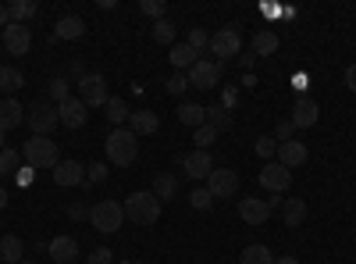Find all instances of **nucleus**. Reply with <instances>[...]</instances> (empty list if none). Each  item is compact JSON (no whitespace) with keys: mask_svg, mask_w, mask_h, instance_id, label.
Wrapping results in <instances>:
<instances>
[{"mask_svg":"<svg viewBox=\"0 0 356 264\" xmlns=\"http://www.w3.org/2000/svg\"><path fill=\"white\" fill-rule=\"evenodd\" d=\"M104 146H107V161H111V164L129 168V164L136 161V154H139V136L125 125V129H114Z\"/></svg>","mask_w":356,"mask_h":264,"instance_id":"nucleus-1","label":"nucleus"},{"mask_svg":"<svg viewBox=\"0 0 356 264\" xmlns=\"http://www.w3.org/2000/svg\"><path fill=\"white\" fill-rule=\"evenodd\" d=\"M161 218V200L150 189H139L125 200V222L132 225H154Z\"/></svg>","mask_w":356,"mask_h":264,"instance_id":"nucleus-2","label":"nucleus"},{"mask_svg":"<svg viewBox=\"0 0 356 264\" xmlns=\"http://www.w3.org/2000/svg\"><path fill=\"white\" fill-rule=\"evenodd\" d=\"M22 161L29 168H57L61 164V154H57V143L50 136H33L22 146Z\"/></svg>","mask_w":356,"mask_h":264,"instance_id":"nucleus-3","label":"nucleus"},{"mask_svg":"<svg viewBox=\"0 0 356 264\" xmlns=\"http://www.w3.org/2000/svg\"><path fill=\"white\" fill-rule=\"evenodd\" d=\"M89 222H93L97 232L111 236V232L122 228V222H125V208H122L118 200H100V203H93V208H89Z\"/></svg>","mask_w":356,"mask_h":264,"instance_id":"nucleus-4","label":"nucleus"},{"mask_svg":"<svg viewBox=\"0 0 356 264\" xmlns=\"http://www.w3.org/2000/svg\"><path fill=\"white\" fill-rule=\"evenodd\" d=\"M25 125L33 129V136H50L61 118H57V107L50 100H33V107L25 111Z\"/></svg>","mask_w":356,"mask_h":264,"instance_id":"nucleus-5","label":"nucleus"},{"mask_svg":"<svg viewBox=\"0 0 356 264\" xmlns=\"http://www.w3.org/2000/svg\"><path fill=\"white\" fill-rule=\"evenodd\" d=\"M79 100H82L86 107H107V100H111L107 79L97 75V72H86V75L79 79Z\"/></svg>","mask_w":356,"mask_h":264,"instance_id":"nucleus-6","label":"nucleus"},{"mask_svg":"<svg viewBox=\"0 0 356 264\" xmlns=\"http://www.w3.org/2000/svg\"><path fill=\"white\" fill-rule=\"evenodd\" d=\"M186 75H189V86H196V90H218V82H221V75H225V65L200 57V61H196Z\"/></svg>","mask_w":356,"mask_h":264,"instance_id":"nucleus-7","label":"nucleus"},{"mask_svg":"<svg viewBox=\"0 0 356 264\" xmlns=\"http://www.w3.org/2000/svg\"><path fill=\"white\" fill-rule=\"evenodd\" d=\"M239 50H243V40H239V29L235 25H225L221 33L211 36V54L218 57V65L228 61V57H239Z\"/></svg>","mask_w":356,"mask_h":264,"instance_id":"nucleus-8","label":"nucleus"},{"mask_svg":"<svg viewBox=\"0 0 356 264\" xmlns=\"http://www.w3.org/2000/svg\"><path fill=\"white\" fill-rule=\"evenodd\" d=\"M235 189H239V171H232V168H214L211 175H207V193H211L214 200L235 196Z\"/></svg>","mask_w":356,"mask_h":264,"instance_id":"nucleus-9","label":"nucleus"},{"mask_svg":"<svg viewBox=\"0 0 356 264\" xmlns=\"http://www.w3.org/2000/svg\"><path fill=\"white\" fill-rule=\"evenodd\" d=\"M289 183H292V171L285 168V164H278V161H267L264 164V171H260V186L267 189V193H285L289 189Z\"/></svg>","mask_w":356,"mask_h":264,"instance_id":"nucleus-10","label":"nucleus"},{"mask_svg":"<svg viewBox=\"0 0 356 264\" xmlns=\"http://www.w3.org/2000/svg\"><path fill=\"white\" fill-rule=\"evenodd\" d=\"M0 40H4V50L8 54H15V57H22V54H29V47H33V33H29L25 25H4V33H0Z\"/></svg>","mask_w":356,"mask_h":264,"instance_id":"nucleus-11","label":"nucleus"},{"mask_svg":"<svg viewBox=\"0 0 356 264\" xmlns=\"http://www.w3.org/2000/svg\"><path fill=\"white\" fill-rule=\"evenodd\" d=\"M57 118H61L65 129H82L86 118H89V107L79 97H68L65 104H57Z\"/></svg>","mask_w":356,"mask_h":264,"instance_id":"nucleus-12","label":"nucleus"},{"mask_svg":"<svg viewBox=\"0 0 356 264\" xmlns=\"http://www.w3.org/2000/svg\"><path fill=\"white\" fill-rule=\"evenodd\" d=\"M317 118H321V107H317V100H310V97H300L292 104V129H314L317 125Z\"/></svg>","mask_w":356,"mask_h":264,"instance_id":"nucleus-13","label":"nucleus"},{"mask_svg":"<svg viewBox=\"0 0 356 264\" xmlns=\"http://www.w3.org/2000/svg\"><path fill=\"white\" fill-rule=\"evenodd\" d=\"M182 171L189 175V179H207V175L214 171V157H211V150H193V154H186L182 157Z\"/></svg>","mask_w":356,"mask_h":264,"instance_id":"nucleus-14","label":"nucleus"},{"mask_svg":"<svg viewBox=\"0 0 356 264\" xmlns=\"http://www.w3.org/2000/svg\"><path fill=\"white\" fill-rule=\"evenodd\" d=\"M239 218L246 225H264L271 218V208H267V200H260V196H243L239 200Z\"/></svg>","mask_w":356,"mask_h":264,"instance_id":"nucleus-15","label":"nucleus"},{"mask_svg":"<svg viewBox=\"0 0 356 264\" xmlns=\"http://www.w3.org/2000/svg\"><path fill=\"white\" fill-rule=\"evenodd\" d=\"M307 157H310L307 143H300V139L278 143V164H285L289 171H292V168H300V164H307Z\"/></svg>","mask_w":356,"mask_h":264,"instance_id":"nucleus-16","label":"nucleus"},{"mask_svg":"<svg viewBox=\"0 0 356 264\" xmlns=\"http://www.w3.org/2000/svg\"><path fill=\"white\" fill-rule=\"evenodd\" d=\"M54 183L61 186V189H72V186H79V183H86V168L79 164V161H61L54 168Z\"/></svg>","mask_w":356,"mask_h":264,"instance_id":"nucleus-17","label":"nucleus"},{"mask_svg":"<svg viewBox=\"0 0 356 264\" xmlns=\"http://www.w3.org/2000/svg\"><path fill=\"white\" fill-rule=\"evenodd\" d=\"M22 122H25V107H22L15 97L0 100V132H11V129H18Z\"/></svg>","mask_w":356,"mask_h":264,"instance_id":"nucleus-18","label":"nucleus"},{"mask_svg":"<svg viewBox=\"0 0 356 264\" xmlns=\"http://www.w3.org/2000/svg\"><path fill=\"white\" fill-rule=\"evenodd\" d=\"M50 257L57 261V264H75V257H79V243L72 240V236H57V240H50Z\"/></svg>","mask_w":356,"mask_h":264,"instance_id":"nucleus-19","label":"nucleus"},{"mask_svg":"<svg viewBox=\"0 0 356 264\" xmlns=\"http://www.w3.org/2000/svg\"><path fill=\"white\" fill-rule=\"evenodd\" d=\"M168 61L175 65V72H189V68L200 61V54H196L189 43H178V40H175V47H171V54H168Z\"/></svg>","mask_w":356,"mask_h":264,"instance_id":"nucleus-20","label":"nucleus"},{"mask_svg":"<svg viewBox=\"0 0 356 264\" xmlns=\"http://www.w3.org/2000/svg\"><path fill=\"white\" fill-rule=\"evenodd\" d=\"M129 129L136 132V136H150V132H157L161 129V118L146 107V111H132V118H129Z\"/></svg>","mask_w":356,"mask_h":264,"instance_id":"nucleus-21","label":"nucleus"},{"mask_svg":"<svg viewBox=\"0 0 356 264\" xmlns=\"http://www.w3.org/2000/svg\"><path fill=\"white\" fill-rule=\"evenodd\" d=\"M282 218H285V225H289V228L303 225V222H307V200H300V196L282 200Z\"/></svg>","mask_w":356,"mask_h":264,"instance_id":"nucleus-22","label":"nucleus"},{"mask_svg":"<svg viewBox=\"0 0 356 264\" xmlns=\"http://www.w3.org/2000/svg\"><path fill=\"white\" fill-rule=\"evenodd\" d=\"M54 33H57V40H79L86 33V22L79 15H65V18H57Z\"/></svg>","mask_w":356,"mask_h":264,"instance_id":"nucleus-23","label":"nucleus"},{"mask_svg":"<svg viewBox=\"0 0 356 264\" xmlns=\"http://www.w3.org/2000/svg\"><path fill=\"white\" fill-rule=\"evenodd\" d=\"M278 33L275 29H260V33L253 36V57H271L275 50H278Z\"/></svg>","mask_w":356,"mask_h":264,"instance_id":"nucleus-24","label":"nucleus"},{"mask_svg":"<svg viewBox=\"0 0 356 264\" xmlns=\"http://www.w3.org/2000/svg\"><path fill=\"white\" fill-rule=\"evenodd\" d=\"M104 111H107V122H111L114 129H125V125H129V118H132V111H129V104H125L122 97H111Z\"/></svg>","mask_w":356,"mask_h":264,"instance_id":"nucleus-25","label":"nucleus"},{"mask_svg":"<svg viewBox=\"0 0 356 264\" xmlns=\"http://www.w3.org/2000/svg\"><path fill=\"white\" fill-rule=\"evenodd\" d=\"M178 122L189 125V129H200L207 122V107H200V104H178Z\"/></svg>","mask_w":356,"mask_h":264,"instance_id":"nucleus-26","label":"nucleus"},{"mask_svg":"<svg viewBox=\"0 0 356 264\" xmlns=\"http://www.w3.org/2000/svg\"><path fill=\"white\" fill-rule=\"evenodd\" d=\"M157 200H171L175 193H178V179H175V175L171 171H161L157 175V179H154V189H150Z\"/></svg>","mask_w":356,"mask_h":264,"instance_id":"nucleus-27","label":"nucleus"},{"mask_svg":"<svg viewBox=\"0 0 356 264\" xmlns=\"http://www.w3.org/2000/svg\"><path fill=\"white\" fill-rule=\"evenodd\" d=\"M22 86H25V75H22L18 68L0 65V90H4V93H18Z\"/></svg>","mask_w":356,"mask_h":264,"instance_id":"nucleus-28","label":"nucleus"},{"mask_svg":"<svg viewBox=\"0 0 356 264\" xmlns=\"http://www.w3.org/2000/svg\"><path fill=\"white\" fill-rule=\"evenodd\" d=\"M33 15H36L33 0H8V18L15 25H25V18H33Z\"/></svg>","mask_w":356,"mask_h":264,"instance_id":"nucleus-29","label":"nucleus"},{"mask_svg":"<svg viewBox=\"0 0 356 264\" xmlns=\"http://www.w3.org/2000/svg\"><path fill=\"white\" fill-rule=\"evenodd\" d=\"M25 247H22V240L18 236H4V240H0V257H4L8 264H22L25 257Z\"/></svg>","mask_w":356,"mask_h":264,"instance_id":"nucleus-30","label":"nucleus"},{"mask_svg":"<svg viewBox=\"0 0 356 264\" xmlns=\"http://www.w3.org/2000/svg\"><path fill=\"white\" fill-rule=\"evenodd\" d=\"M239 264H275V254L267 250L264 243H253V247H246V250H243Z\"/></svg>","mask_w":356,"mask_h":264,"instance_id":"nucleus-31","label":"nucleus"},{"mask_svg":"<svg viewBox=\"0 0 356 264\" xmlns=\"http://www.w3.org/2000/svg\"><path fill=\"white\" fill-rule=\"evenodd\" d=\"M207 125H214L218 132H228V129H232V114H228V107H221V104L207 107Z\"/></svg>","mask_w":356,"mask_h":264,"instance_id":"nucleus-32","label":"nucleus"},{"mask_svg":"<svg viewBox=\"0 0 356 264\" xmlns=\"http://www.w3.org/2000/svg\"><path fill=\"white\" fill-rule=\"evenodd\" d=\"M68 86H72V82H68L65 75L50 79V82H47V97H50L54 104H65V100H68Z\"/></svg>","mask_w":356,"mask_h":264,"instance_id":"nucleus-33","label":"nucleus"},{"mask_svg":"<svg viewBox=\"0 0 356 264\" xmlns=\"http://www.w3.org/2000/svg\"><path fill=\"white\" fill-rule=\"evenodd\" d=\"M22 150H0V175H18Z\"/></svg>","mask_w":356,"mask_h":264,"instance_id":"nucleus-34","label":"nucleus"},{"mask_svg":"<svg viewBox=\"0 0 356 264\" xmlns=\"http://www.w3.org/2000/svg\"><path fill=\"white\" fill-rule=\"evenodd\" d=\"M175 25L168 22V18H161V22H154V40L157 43H164V47H175Z\"/></svg>","mask_w":356,"mask_h":264,"instance_id":"nucleus-35","label":"nucleus"},{"mask_svg":"<svg viewBox=\"0 0 356 264\" xmlns=\"http://www.w3.org/2000/svg\"><path fill=\"white\" fill-rule=\"evenodd\" d=\"M186 43H189L200 57L211 50V36H207V29H189V40H186Z\"/></svg>","mask_w":356,"mask_h":264,"instance_id":"nucleus-36","label":"nucleus"},{"mask_svg":"<svg viewBox=\"0 0 356 264\" xmlns=\"http://www.w3.org/2000/svg\"><path fill=\"white\" fill-rule=\"evenodd\" d=\"M214 139H218V129H214V125L203 122L200 129H193V143H200L196 150H207V143H214Z\"/></svg>","mask_w":356,"mask_h":264,"instance_id":"nucleus-37","label":"nucleus"},{"mask_svg":"<svg viewBox=\"0 0 356 264\" xmlns=\"http://www.w3.org/2000/svg\"><path fill=\"white\" fill-rule=\"evenodd\" d=\"M164 90H168L171 97H178V93H186V90H189V75H186V72H175V75H171V79L164 82Z\"/></svg>","mask_w":356,"mask_h":264,"instance_id":"nucleus-38","label":"nucleus"},{"mask_svg":"<svg viewBox=\"0 0 356 264\" xmlns=\"http://www.w3.org/2000/svg\"><path fill=\"white\" fill-rule=\"evenodd\" d=\"M189 203H193L196 211H211V208H214V196L207 193V189H193V193H189Z\"/></svg>","mask_w":356,"mask_h":264,"instance_id":"nucleus-39","label":"nucleus"},{"mask_svg":"<svg viewBox=\"0 0 356 264\" xmlns=\"http://www.w3.org/2000/svg\"><path fill=\"white\" fill-rule=\"evenodd\" d=\"M139 11H143V15H150V18H154V22H161V18H164V11H168V8H164V4H161V0H143V4H139Z\"/></svg>","mask_w":356,"mask_h":264,"instance_id":"nucleus-40","label":"nucleus"},{"mask_svg":"<svg viewBox=\"0 0 356 264\" xmlns=\"http://www.w3.org/2000/svg\"><path fill=\"white\" fill-rule=\"evenodd\" d=\"M257 154H260V157H275V154H278V139L260 136V139H257Z\"/></svg>","mask_w":356,"mask_h":264,"instance_id":"nucleus-41","label":"nucleus"},{"mask_svg":"<svg viewBox=\"0 0 356 264\" xmlns=\"http://www.w3.org/2000/svg\"><path fill=\"white\" fill-rule=\"evenodd\" d=\"M107 179V164H100V161H93L86 168V183H104Z\"/></svg>","mask_w":356,"mask_h":264,"instance_id":"nucleus-42","label":"nucleus"},{"mask_svg":"<svg viewBox=\"0 0 356 264\" xmlns=\"http://www.w3.org/2000/svg\"><path fill=\"white\" fill-rule=\"evenodd\" d=\"M111 261H114L111 247H97L93 254H89V261H86V264H111Z\"/></svg>","mask_w":356,"mask_h":264,"instance_id":"nucleus-43","label":"nucleus"},{"mask_svg":"<svg viewBox=\"0 0 356 264\" xmlns=\"http://www.w3.org/2000/svg\"><path fill=\"white\" fill-rule=\"evenodd\" d=\"M275 139H278V143H289V139H292V122H289V118H285V122H278Z\"/></svg>","mask_w":356,"mask_h":264,"instance_id":"nucleus-44","label":"nucleus"},{"mask_svg":"<svg viewBox=\"0 0 356 264\" xmlns=\"http://www.w3.org/2000/svg\"><path fill=\"white\" fill-rule=\"evenodd\" d=\"M33 171H36V168H29V164H25V168H18V175H15L18 186H29V183H33Z\"/></svg>","mask_w":356,"mask_h":264,"instance_id":"nucleus-45","label":"nucleus"},{"mask_svg":"<svg viewBox=\"0 0 356 264\" xmlns=\"http://www.w3.org/2000/svg\"><path fill=\"white\" fill-rule=\"evenodd\" d=\"M68 215H72V218H89V208H86V203H72Z\"/></svg>","mask_w":356,"mask_h":264,"instance_id":"nucleus-46","label":"nucleus"},{"mask_svg":"<svg viewBox=\"0 0 356 264\" xmlns=\"http://www.w3.org/2000/svg\"><path fill=\"white\" fill-rule=\"evenodd\" d=\"M346 86H349V93H356V65L346 68Z\"/></svg>","mask_w":356,"mask_h":264,"instance_id":"nucleus-47","label":"nucleus"},{"mask_svg":"<svg viewBox=\"0 0 356 264\" xmlns=\"http://www.w3.org/2000/svg\"><path fill=\"white\" fill-rule=\"evenodd\" d=\"M4 25H11V18H8V4H0V29Z\"/></svg>","mask_w":356,"mask_h":264,"instance_id":"nucleus-48","label":"nucleus"},{"mask_svg":"<svg viewBox=\"0 0 356 264\" xmlns=\"http://www.w3.org/2000/svg\"><path fill=\"white\" fill-rule=\"evenodd\" d=\"M72 75H75V79H82V75H86V65H82V61H75V65H72Z\"/></svg>","mask_w":356,"mask_h":264,"instance_id":"nucleus-49","label":"nucleus"},{"mask_svg":"<svg viewBox=\"0 0 356 264\" xmlns=\"http://www.w3.org/2000/svg\"><path fill=\"white\" fill-rule=\"evenodd\" d=\"M239 65L250 72V68H253V54H243V57H239Z\"/></svg>","mask_w":356,"mask_h":264,"instance_id":"nucleus-50","label":"nucleus"},{"mask_svg":"<svg viewBox=\"0 0 356 264\" xmlns=\"http://www.w3.org/2000/svg\"><path fill=\"white\" fill-rule=\"evenodd\" d=\"M275 264H300V261H296V257L289 254V257H275Z\"/></svg>","mask_w":356,"mask_h":264,"instance_id":"nucleus-51","label":"nucleus"},{"mask_svg":"<svg viewBox=\"0 0 356 264\" xmlns=\"http://www.w3.org/2000/svg\"><path fill=\"white\" fill-rule=\"evenodd\" d=\"M4 208H8V189L0 186V211H4Z\"/></svg>","mask_w":356,"mask_h":264,"instance_id":"nucleus-52","label":"nucleus"},{"mask_svg":"<svg viewBox=\"0 0 356 264\" xmlns=\"http://www.w3.org/2000/svg\"><path fill=\"white\" fill-rule=\"evenodd\" d=\"M4 136H8V132H0V150H4Z\"/></svg>","mask_w":356,"mask_h":264,"instance_id":"nucleus-53","label":"nucleus"},{"mask_svg":"<svg viewBox=\"0 0 356 264\" xmlns=\"http://www.w3.org/2000/svg\"><path fill=\"white\" fill-rule=\"evenodd\" d=\"M22 264H33V261H22Z\"/></svg>","mask_w":356,"mask_h":264,"instance_id":"nucleus-54","label":"nucleus"}]
</instances>
